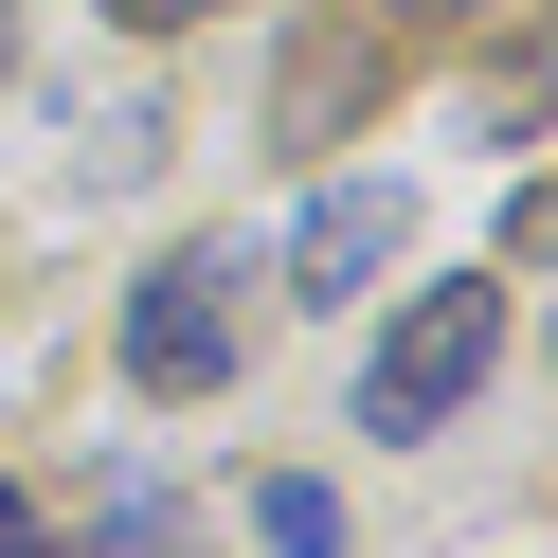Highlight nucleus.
Instances as JSON below:
<instances>
[{"label":"nucleus","mask_w":558,"mask_h":558,"mask_svg":"<svg viewBox=\"0 0 558 558\" xmlns=\"http://www.w3.org/2000/svg\"><path fill=\"white\" fill-rule=\"evenodd\" d=\"M486 361H505V289H486V270L414 289L397 325H378V361H361V433H450V414L486 397Z\"/></svg>","instance_id":"obj_1"},{"label":"nucleus","mask_w":558,"mask_h":558,"mask_svg":"<svg viewBox=\"0 0 558 558\" xmlns=\"http://www.w3.org/2000/svg\"><path fill=\"white\" fill-rule=\"evenodd\" d=\"M234 325H253V234H198L126 289V378L145 397H217L234 378Z\"/></svg>","instance_id":"obj_2"},{"label":"nucleus","mask_w":558,"mask_h":558,"mask_svg":"<svg viewBox=\"0 0 558 558\" xmlns=\"http://www.w3.org/2000/svg\"><path fill=\"white\" fill-rule=\"evenodd\" d=\"M378 270H397V181H342V198H306V234H289V289H306V306H361Z\"/></svg>","instance_id":"obj_3"},{"label":"nucleus","mask_w":558,"mask_h":558,"mask_svg":"<svg viewBox=\"0 0 558 558\" xmlns=\"http://www.w3.org/2000/svg\"><path fill=\"white\" fill-rule=\"evenodd\" d=\"M253 522H270V558H342V505H325V486H270Z\"/></svg>","instance_id":"obj_4"},{"label":"nucleus","mask_w":558,"mask_h":558,"mask_svg":"<svg viewBox=\"0 0 558 558\" xmlns=\"http://www.w3.org/2000/svg\"><path fill=\"white\" fill-rule=\"evenodd\" d=\"M109 19H126V37H181V19H217V0H109Z\"/></svg>","instance_id":"obj_5"},{"label":"nucleus","mask_w":558,"mask_h":558,"mask_svg":"<svg viewBox=\"0 0 558 558\" xmlns=\"http://www.w3.org/2000/svg\"><path fill=\"white\" fill-rule=\"evenodd\" d=\"M0 558H37V522H19V486H0Z\"/></svg>","instance_id":"obj_6"}]
</instances>
